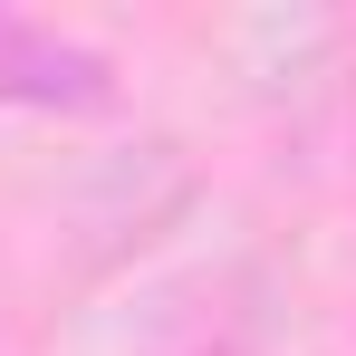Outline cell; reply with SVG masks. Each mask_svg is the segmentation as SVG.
<instances>
[{
	"label": "cell",
	"mask_w": 356,
	"mask_h": 356,
	"mask_svg": "<svg viewBox=\"0 0 356 356\" xmlns=\"http://www.w3.org/2000/svg\"><path fill=\"white\" fill-rule=\"evenodd\" d=\"M125 87H116V58L67 39L29 10H0V106H29V116H106Z\"/></svg>",
	"instance_id": "cell-1"
}]
</instances>
